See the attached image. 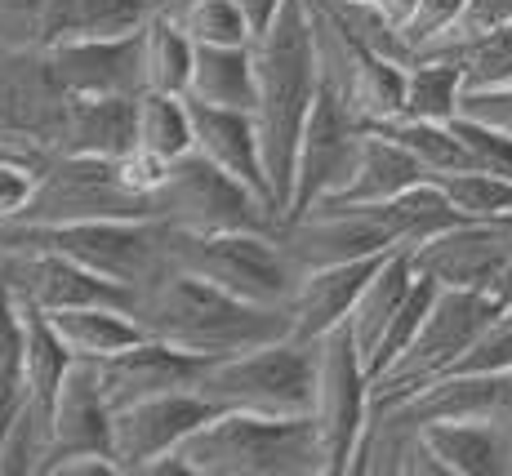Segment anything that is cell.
<instances>
[{
  "label": "cell",
  "mask_w": 512,
  "mask_h": 476,
  "mask_svg": "<svg viewBox=\"0 0 512 476\" xmlns=\"http://www.w3.org/2000/svg\"><path fill=\"white\" fill-rule=\"evenodd\" d=\"M179 23L196 45H254V32L236 0H196L179 14Z\"/></svg>",
  "instance_id": "74e56055"
},
{
  "label": "cell",
  "mask_w": 512,
  "mask_h": 476,
  "mask_svg": "<svg viewBox=\"0 0 512 476\" xmlns=\"http://www.w3.org/2000/svg\"><path fill=\"white\" fill-rule=\"evenodd\" d=\"M41 165L36 156H0V223H9V218H18L27 210V201H32L36 192V178H41Z\"/></svg>",
  "instance_id": "b9f144b4"
},
{
  "label": "cell",
  "mask_w": 512,
  "mask_h": 476,
  "mask_svg": "<svg viewBox=\"0 0 512 476\" xmlns=\"http://www.w3.org/2000/svg\"><path fill=\"white\" fill-rule=\"evenodd\" d=\"M464 223L441 183H419L401 192L397 201H370V205H312L308 214L290 218L281 227V241L290 259L312 272L330 263H357L383 259L392 250H415L428 236Z\"/></svg>",
  "instance_id": "6da1fadb"
},
{
  "label": "cell",
  "mask_w": 512,
  "mask_h": 476,
  "mask_svg": "<svg viewBox=\"0 0 512 476\" xmlns=\"http://www.w3.org/2000/svg\"><path fill=\"white\" fill-rule=\"evenodd\" d=\"M45 316L76 361H103V356L147 339V330L121 303H85V307H63V312H45Z\"/></svg>",
  "instance_id": "d4e9b609"
},
{
  "label": "cell",
  "mask_w": 512,
  "mask_h": 476,
  "mask_svg": "<svg viewBox=\"0 0 512 476\" xmlns=\"http://www.w3.org/2000/svg\"><path fill=\"white\" fill-rule=\"evenodd\" d=\"M152 18V0H67L58 41H112L134 36Z\"/></svg>",
  "instance_id": "d6a6232c"
},
{
  "label": "cell",
  "mask_w": 512,
  "mask_h": 476,
  "mask_svg": "<svg viewBox=\"0 0 512 476\" xmlns=\"http://www.w3.org/2000/svg\"><path fill=\"white\" fill-rule=\"evenodd\" d=\"M192 130L196 147L205 161H214L223 174H232L236 183H245L254 196L277 210V192H272L268 161H263V143H259V125L254 112H236V107H210V103H192ZM281 218V210H277Z\"/></svg>",
  "instance_id": "d6986e66"
},
{
  "label": "cell",
  "mask_w": 512,
  "mask_h": 476,
  "mask_svg": "<svg viewBox=\"0 0 512 476\" xmlns=\"http://www.w3.org/2000/svg\"><path fill=\"white\" fill-rule=\"evenodd\" d=\"M437 290H441L437 281H428V276H415V285H410L406 303L397 307V316H392L388 334H383V343L374 347V356H370V365H366V370H370V379H379V374L388 370V365L397 361V356L410 347V339H415V334H419V325L428 321L432 303H437Z\"/></svg>",
  "instance_id": "8d00e7d4"
},
{
  "label": "cell",
  "mask_w": 512,
  "mask_h": 476,
  "mask_svg": "<svg viewBox=\"0 0 512 476\" xmlns=\"http://www.w3.org/2000/svg\"><path fill=\"white\" fill-rule=\"evenodd\" d=\"M81 454H112V405H107L103 388L94 379L90 361H72L63 388L54 401V450H49L45 476H54L67 459H81Z\"/></svg>",
  "instance_id": "ac0fdd59"
},
{
  "label": "cell",
  "mask_w": 512,
  "mask_h": 476,
  "mask_svg": "<svg viewBox=\"0 0 512 476\" xmlns=\"http://www.w3.org/2000/svg\"><path fill=\"white\" fill-rule=\"evenodd\" d=\"M330 5H343V9H370L374 0H330Z\"/></svg>",
  "instance_id": "bcb514c9"
},
{
  "label": "cell",
  "mask_w": 512,
  "mask_h": 476,
  "mask_svg": "<svg viewBox=\"0 0 512 476\" xmlns=\"http://www.w3.org/2000/svg\"><path fill=\"white\" fill-rule=\"evenodd\" d=\"M415 276L419 272H415V259H410V250H392L388 259H383L370 272V281L361 285L357 303H352V312H348V321H343V325H348L352 343H357V352H361V361H366V365H370L374 347L383 343V334H388L397 307L406 303Z\"/></svg>",
  "instance_id": "cb8c5ba5"
},
{
  "label": "cell",
  "mask_w": 512,
  "mask_h": 476,
  "mask_svg": "<svg viewBox=\"0 0 512 476\" xmlns=\"http://www.w3.org/2000/svg\"><path fill=\"white\" fill-rule=\"evenodd\" d=\"M49 72L72 98H134L143 94V41L112 36V41H58L45 49Z\"/></svg>",
  "instance_id": "2e32d148"
},
{
  "label": "cell",
  "mask_w": 512,
  "mask_h": 476,
  "mask_svg": "<svg viewBox=\"0 0 512 476\" xmlns=\"http://www.w3.org/2000/svg\"><path fill=\"white\" fill-rule=\"evenodd\" d=\"M495 299L504 303V307H512V263H508V272H504V281H499V290H495Z\"/></svg>",
  "instance_id": "f6af8a7d"
},
{
  "label": "cell",
  "mask_w": 512,
  "mask_h": 476,
  "mask_svg": "<svg viewBox=\"0 0 512 476\" xmlns=\"http://www.w3.org/2000/svg\"><path fill=\"white\" fill-rule=\"evenodd\" d=\"M415 272L446 290L495 294L512 263V218H464L410 250Z\"/></svg>",
  "instance_id": "5bb4252c"
},
{
  "label": "cell",
  "mask_w": 512,
  "mask_h": 476,
  "mask_svg": "<svg viewBox=\"0 0 512 476\" xmlns=\"http://www.w3.org/2000/svg\"><path fill=\"white\" fill-rule=\"evenodd\" d=\"M0 294H9L27 312H63L85 303L130 307V294L121 285L45 245H0Z\"/></svg>",
  "instance_id": "7c38bea8"
},
{
  "label": "cell",
  "mask_w": 512,
  "mask_h": 476,
  "mask_svg": "<svg viewBox=\"0 0 512 476\" xmlns=\"http://www.w3.org/2000/svg\"><path fill=\"white\" fill-rule=\"evenodd\" d=\"M428 165L419 161L410 147H401L392 134L366 130L357 147V165H352L348 183L330 196V205H370V201H397L401 192L428 183ZM326 205V201H317Z\"/></svg>",
  "instance_id": "44dd1931"
},
{
  "label": "cell",
  "mask_w": 512,
  "mask_h": 476,
  "mask_svg": "<svg viewBox=\"0 0 512 476\" xmlns=\"http://www.w3.org/2000/svg\"><path fill=\"white\" fill-rule=\"evenodd\" d=\"M388 259V254H383ZM383 259H357V263H330V267H312L303 272L299 290L290 299V339L299 343H317L321 334L339 330L348 321L352 303H357L361 285L370 281V272Z\"/></svg>",
  "instance_id": "ffe728a7"
},
{
  "label": "cell",
  "mask_w": 512,
  "mask_h": 476,
  "mask_svg": "<svg viewBox=\"0 0 512 476\" xmlns=\"http://www.w3.org/2000/svg\"><path fill=\"white\" fill-rule=\"evenodd\" d=\"M0 245H45L107 276L125 294H139L170 272V223L161 218H94V223H0Z\"/></svg>",
  "instance_id": "5b68a950"
},
{
  "label": "cell",
  "mask_w": 512,
  "mask_h": 476,
  "mask_svg": "<svg viewBox=\"0 0 512 476\" xmlns=\"http://www.w3.org/2000/svg\"><path fill=\"white\" fill-rule=\"evenodd\" d=\"M174 454L192 468V476H326V450L312 414L272 419L219 410Z\"/></svg>",
  "instance_id": "277c9868"
},
{
  "label": "cell",
  "mask_w": 512,
  "mask_h": 476,
  "mask_svg": "<svg viewBox=\"0 0 512 476\" xmlns=\"http://www.w3.org/2000/svg\"><path fill=\"white\" fill-rule=\"evenodd\" d=\"M504 312V303L486 290H437L428 321L419 325V334L410 339V347L379 374L370 379V405L383 401H401V396L419 392L423 383L450 374L459 361L468 356V347L486 334V325Z\"/></svg>",
  "instance_id": "ba28073f"
},
{
  "label": "cell",
  "mask_w": 512,
  "mask_h": 476,
  "mask_svg": "<svg viewBox=\"0 0 512 476\" xmlns=\"http://www.w3.org/2000/svg\"><path fill=\"white\" fill-rule=\"evenodd\" d=\"M170 263L205 276L210 285L245 303L285 307V312L303 281V267L290 259L281 232H263V227H241V232H174L170 227Z\"/></svg>",
  "instance_id": "52a82bcc"
},
{
  "label": "cell",
  "mask_w": 512,
  "mask_h": 476,
  "mask_svg": "<svg viewBox=\"0 0 512 476\" xmlns=\"http://www.w3.org/2000/svg\"><path fill=\"white\" fill-rule=\"evenodd\" d=\"M499 23H512V0H468L464 18H459V27L446 36V41H455V36H472V32H486V27H499Z\"/></svg>",
  "instance_id": "7bdbcfd3"
},
{
  "label": "cell",
  "mask_w": 512,
  "mask_h": 476,
  "mask_svg": "<svg viewBox=\"0 0 512 476\" xmlns=\"http://www.w3.org/2000/svg\"><path fill=\"white\" fill-rule=\"evenodd\" d=\"M94 218H156L152 196L121 178L116 156L58 152L41 165L36 192L18 223H94Z\"/></svg>",
  "instance_id": "9c48e42d"
},
{
  "label": "cell",
  "mask_w": 512,
  "mask_h": 476,
  "mask_svg": "<svg viewBox=\"0 0 512 476\" xmlns=\"http://www.w3.org/2000/svg\"><path fill=\"white\" fill-rule=\"evenodd\" d=\"M187 98L192 103H210V107L254 112V103H259L254 45H196V67H192Z\"/></svg>",
  "instance_id": "484cf974"
},
{
  "label": "cell",
  "mask_w": 512,
  "mask_h": 476,
  "mask_svg": "<svg viewBox=\"0 0 512 476\" xmlns=\"http://www.w3.org/2000/svg\"><path fill=\"white\" fill-rule=\"evenodd\" d=\"M23 321H27V352H23V388L27 401H36L41 410L54 414L58 388H63L67 370H72L76 356L63 347V339L54 334L45 312H27L23 307Z\"/></svg>",
  "instance_id": "4dcf8cb0"
},
{
  "label": "cell",
  "mask_w": 512,
  "mask_h": 476,
  "mask_svg": "<svg viewBox=\"0 0 512 476\" xmlns=\"http://www.w3.org/2000/svg\"><path fill=\"white\" fill-rule=\"evenodd\" d=\"M49 450H54V414L23 396L0 436V476H45Z\"/></svg>",
  "instance_id": "836d02e7"
},
{
  "label": "cell",
  "mask_w": 512,
  "mask_h": 476,
  "mask_svg": "<svg viewBox=\"0 0 512 476\" xmlns=\"http://www.w3.org/2000/svg\"><path fill=\"white\" fill-rule=\"evenodd\" d=\"M23 352H27V321L23 307L0 294V401H23Z\"/></svg>",
  "instance_id": "f35d334b"
},
{
  "label": "cell",
  "mask_w": 512,
  "mask_h": 476,
  "mask_svg": "<svg viewBox=\"0 0 512 476\" xmlns=\"http://www.w3.org/2000/svg\"><path fill=\"white\" fill-rule=\"evenodd\" d=\"M214 405L205 401L196 388L161 392L130 401L121 410H112V454L125 468V476H143L156 459L174 454L196 428L214 419Z\"/></svg>",
  "instance_id": "9a60e30c"
},
{
  "label": "cell",
  "mask_w": 512,
  "mask_h": 476,
  "mask_svg": "<svg viewBox=\"0 0 512 476\" xmlns=\"http://www.w3.org/2000/svg\"><path fill=\"white\" fill-rule=\"evenodd\" d=\"M139 130V94L134 98H67L63 121L54 134L58 152L85 156H125Z\"/></svg>",
  "instance_id": "603a6c76"
},
{
  "label": "cell",
  "mask_w": 512,
  "mask_h": 476,
  "mask_svg": "<svg viewBox=\"0 0 512 476\" xmlns=\"http://www.w3.org/2000/svg\"><path fill=\"white\" fill-rule=\"evenodd\" d=\"M67 0H0V49H49L63 36Z\"/></svg>",
  "instance_id": "e575fe53"
},
{
  "label": "cell",
  "mask_w": 512,
  "mask_h": 476,
  "mask_svg": "<svg viewBox=\"0 0 512 476\" xmlns=\"http://www.w3.org/2000/svg\"><path fill=\"white\" fill-rule=\"evenodd\" d=\"M18 152V147L14 143H5V138H0V156H14ZM18 156H27V152H18ZM36 161H41V156H36ZM45 161H49V156H45Z\"/></svg>",
  "instance_id": "7dc6e473"
},
{
  "label": "cell",
  "mask_w": 512,
  "mask_h": 476,
  "mask_svg": "<svg viewBox=\"0 0 512 476\" xmlns=\"http://www.w3.org/2000/svg\"><path fill=\"white\" fill-rule=\"evenodd\" d=\"M464 72L437 54H415L406 63V112L410 121H455L464 103Z\"/></svg>",
  "instance_id": "83f0119b"
},
{
  "label": "cell",
  "mask_w": 512,
  "mask_h": 476,
  "mask_svg": "<svg viewBox=\"0 0 512 476\" xmlns=\"http://www.w3.org/2000/svg\"><path fill=\"white\" fill-rule=\"evenodd\" d=\"M361 134H366V125L352 116V107L343 103L330 85H317V98H312V112H308V121H303V138H299V170H294L290 218L308 214L317 201H330V196L348 183L352 165H357ZM290 218H285V223H290Z\"/></svg>",
  "instance_id": "4fadbf2b"
},
{
  "label": "cell",
  "mask_w": 512,
  "mask_h": 476,
  "mask_svg": "<svg viewBox=\"0 0 512 476\" xmlns=\"http://www.w3.org/2000/svg\"><path fill=\"white\" fill-rule=\"evenodd\" d=\"M152 205L156 218L174 232H241V227L281 232L277 210L201 152H187L170 165V178L156 187Z\"/></svg>",
  "instance_id": "30bf717a"
},
{
  "label": "cell",
  "mask_w": 512,
  "mask_h": 476,
  "mask_svg": "<svg viewBox=\"0 0 512 476\" xmlns=\"http://www.w3.org/2000/svg\"><path fill=\"white\" fill-rule=\"evenodd\" d=\"M495 370H512V307H504L486 325V334L468 347V356L450 374H495Z\"/></svg>",
  "instance_id": "60d3db41"
},
{
  "label": "cell",
  "mask_w": 512,
  "mask_h": 476,
  "mask_svg": "<svg viewBox=\"0 0 512 476\" xmlns=\"http://www.w3.org/2000/svg\"><path fill=\"white\" fill-rule=\"evenodd\" d=\"M90 365H94V379H98V388H103L107 405L121 410V405L143 401V396L196 388L205 361L147 334L143 343H130V347H121V352L103 356V361H90Z\"/></svg>",
  "instance_id": "e0dca14e"
},
{
  "label": "cell",
  "mask_w": 512,
  "mask_h": 476,
  "mask_svg": "<svg viewBox=\"0 0 512 476\" xmlns=\"http://www.w3.org/2000/svg\"><path fill=\"white\" fill-rule=\"evenodd\" d=\"M423 54H437L459 63L468 89H486V85H508L512 81V23L486 27V32L455 36V41H441Z\"/></svg>",
  "instance_id": "1f68e13d"
},
{
  "label": "cell",
  "mask_w": 512,
  "mask_h": 476,
  "mask_svg": "<svg viewBox=\"0 0 512 476\" xmlns=\"http://www.w3.org/2000/svg\"><path fill=\"white\" fill-rule=\"evenodd\" d=\"M432 183H441V192L455 201V210L464 218H512V178L495 170L441 174Z\"/></svg>",
  "instance_id": "d590c367"
},
{
  "label": "cell",
  "mask_w": 512,
  "mask_h": 476,
  "mask_svg": "<svg viewBox=\"0 0 512 476\" xmlns=\"http://www.w3.org/2000/svg\"><path fill=\"white\" fill-rule=\"evenodd\" d=\"M130 312L152 339L179 347L187 356H201V361L232 356L290 334V312L285 307L245 303L236 294L219 290V285H210L205 276L183 272V267H170L147 290L134 294Z\"/></svg>",
  "instance_id": "3957f363"
},
{
  "label": "cell",
  "mask_w": 512,
  "mask_h": 476,
  "mask_svg": "<svg viewBox=\"0 0 512 476\" xmlns=\"http://www.w3.org/2000/svg\"><path fill=\"white\" fill-rule=\"evenodd\" d=\"M383 134H392L401 147L419 156L428 165L432 178L441 174H464V170H481L477 152L468 147V138L455 130V121H410V116H397V121L379 125Z\"/></svg>",
  "instance_id": "f546056e"
},
{
  "label": "cell",
  "mask_w": 512,
  "mask_h": 476,
  "mask_svg": "<svg viewBox=\"0 0 512 476\" xmlns=\"http://www.w3.org/2000/svg\"><path fill=\"white\" fill-rule=\"evenodd\" d=\"M317 352V388H312V423H317L326 476H348L357 441L370 423V370L352 343L348 325L321 334Z\"/></svg>",
  "instance_id": "8fae6325"
},
{
  "label": "cell",
  "mask_w": 512,
  "mask_h": 476,
  "mask_svg": "<svg viewBox=\"0 0 512 476\" xmlns=\"http://www.w3.org/2000/svg\"><path fill=\"white\" fill-rule=\"evenodd\" d=\"M236 5H241L245 23H250V32H254V41H259V36L268 32L272 23H277V14L285 9V0H236Z\"/></svg>",
  "instance_id": "ee69618b"
},
{
  "label": "cell",
  "mask_w": 512,
  "mask_h": 476,
  "mask_svg": "<svg viewBox=\"0 0 512 476\" xmlns=\"http://www.w3.org/2000/svg\"><path fill=\"white\" fill-rule=\"evenodd\" d=\"M254 76H259V125L263 161H268L272 192H277L281 223L290 218L294 201V170H299V138L312 112L321 72H317V36H312L308 0H285L277 23L254 41Z\"/></svg>",
  "instance_id": "7a4b0ae2"
},
{
  "label": "cell",
  "mask_w": 512,
  "mask_h": 476,
  "mask_svg": "<svg viewBox=\"0 0 512 476\" xmlns=\"http://www.w3.org/2000/svg\"><path fill=\"white\" fill-rule=\"evenodd\" d=\"M143 41V89H161V94H187L196 67V41L183 32L179 18H147L139 32Z\"/></svg>",
  "instance_id": "4316f807"
},
{
  "label": "cell",
  "mask_w": 512,
  "mask_h": 476,
  "mask_svg": "<svg viewBox=\"0 0 512 476\" xmlns=\"http://www.w3.org/2000/svg\"><path fill=\"white\" fill-rule=\"evenodd\" d=\"M134 147L161 156V161H179L196 147L192 130V98L187 94H161V89H143L139 94V130Z\"/></svg>",
  "instance_id": "f1b7e54d"
},
{
  "label": "cell",
  "mask_w": 512,
  "mask_h": 476,
  "mask_svg": "<svg viewBox=\"0 0 512 476\" xmlns=\"http://www.w3.org/2000/svg\"><path fill=\"white\" fill-rule=\"evenodd\" d=\"M464 9H468V0H419L415 14H410V23L401 27V45H406V54L415 58V54H423V49H432L437 41H446V36L459 27Z\"/></svg>",
  "instance_id": "ab89813d"
},
{
  "label": "cell",
  "mask_w": 512,
  "mask_h": 476,
  "mask_svg": "<svg viewBox=\"0 0 512 476\" xmlns=\"http://www.w3.org/2000/svg\"><path fill=\"white\" fill-rule=\"evenodd\" d=\"M428 450L446 476H512V428L486 419H432L419 423Z\"/></svg>",
  "instance_id": "7402d4cb"
},
{
  "label": "cell",
  "mask_w": 512,
  "mask_h": 476,
  "mask_svg": "<svg viewBox=\"0 0 512 476\" xmlns=\"http://www.w3.org/2000/svg\"><path fill=\"white\" fill-rule=\"evenodd\" d=\"M312 388H317V352L290 334L232 356H214L196 379V392L214 410L272 414V419L312 414Z\"/></svg>",
  "instance_id": "8992f818"
}]
</instances>
